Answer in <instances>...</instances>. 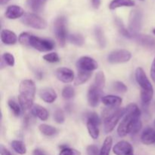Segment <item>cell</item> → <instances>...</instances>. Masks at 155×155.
Listing matches in <instances>:
<instances>
[{"label":"cell","mask_w":155,"mask_h":155,"mask_svg":"<svg viewBox=\"0 0 155 155\" xmlns=\"http://www.w3.org/2000/svg\"><path fill=\"white\" fill-rule=\"evenodd\" d=\"M141 111L136 104H130L126 108L124 117L117 128V133L120 137H124L129 133L136 134L142 129L140 120Z\"/></svg>","instance_id":"1"},{"label":"cell","mask_w":155,"mask_h":155,"mask_svg":"<svg viewBox=\"0 0 155 155\" xmlns=\"http://www.w3.org/2000/svg\"><path fill=\"white\" fill-rule=\"evenodd\" d=\"M36 86L33 80H24L21 82L19 86L18 100L24 110H28L30 107H33Z\"/></svg>","instance_id":"2"},{"label":"cell","mask_w":155,"mask_h":155,"mask_svg":"<svg viewBox=\"0 0 155 155\" xmlns=\"http://www.w3.org/2000/svg\"><path fill=\"white\" fill-rule=\"evenodd\" d=\"M126 108L120 107H108L103 111L104 118V130L105 133H111L119 122L120 119L124 116Z\"/></svg>","instance_id":"3"},{"label":"cell","mask_w":155,"mask_h":155,"mask_svg":"<svg viewBox=\"0 0 155 155\" xmlns=\"http://www.w3.org/2000/svg\"><path fill=\"white\" fill-rule=\"evenodd\" d=\"M54 33L61 46H64L67 40L66 19L64 17H59L54 23Z\"/></svg>","instance_id":"4"},{"label":"cell","mask_w":155,"mask_h":155,"mask_svg":"<svg viewBox=\"0 0 155 155\" xmlns=\"http://www.w3.org/2000/svg\"><path fill=\"white\" fill-rule=\"evenodd\" d=\"M28 46L33 47L39 51H49L54 48V43L50 39H42L31 34L29 39Z\"/></svg>","instance_id":"5"},{"label":"cell","mask_w":155,"mask_h":155,"mask_svg":"<svg viewBox=\"0 0 155 155\" xmlns=\"http://www.w3.org/2000/svg\"><path fill=\"white\" fill-rule=\"evenodd\" d=\"M21 21L25 25L32 27V28L37 29V30H43L47 27L46 21L36 14H24V16L22 17Z\"/></svg>","instance_id":"6"},{"label":"cell","mask_w":155,"mask_h":155,"mask_svg":"<svg viewBox=\"0 0 155 155\" xmlns=\"http://www.w3.org/2000/svg\"><path fill=\"white\" fill-rule=\"evenodd\" d=\"M142 26V12L139 9H134L130 12L129 18V30L134 36L140 31Z\"/></svg>","instance_id":"7"},{"label":"cell","mask_w":155,"mask_h":155,"mask_svg":"<svg viewBox=\"0 0 155 155\" xmlns=\"http://www.w3.org/2000/svg\"><path fill=\"white\" fill-rule=\"evenodd\" d=\"M132 54L126 49H119L111 51L107 56V61L110 64H122L131 59Z\"/></svg>","instance_id":"8"},{"label":"cell","mask_w":155,"mask_h":155,"mask_svg":"<svg viewBox=\"0 0 155 155\" xmlns=\"http://www.w3.org/2000/svg\"><path fill=\"white\" fill-rule=\"evenodd\" d=\"M77 67L78 71L92 72L98 68V63L92 58L83 56L77 61Z\"/></svg>","instance_id":"9"},{"label":"cell","mask_w":155,"mask_h":155,"mask_svg":"<svg viewBox=\"0 0 155 155\" xmlns=\"http://www.w3.org/2000/svg\"><path fill=\"white\" fill-rule=\"evenodd\" d=\"M136 80L142 90H154L151 82L147 77L145 71L142 68H138L136 71Z\"/></svg>","instance_id":"10"},{"label":"cell","mask_w":155,"mask_h":155,"mask_svg":"<svg viewBox=\"0 0 155 155\" xmlns=\"http://www.w3.org/2000/svg\"><path fill=\"white\" fill-rule=\"evenodd\" d=\"M101 95V89H98L95 85H92L89 87L87 94V98L89 104L92 107H97L99 103Z\"/></svg>","instance_id":"11"},{"label":"cell","mask_w":155,"mask_h":155,"mask_svg":"<svg viewBox=\"0 0 155 155\" xmlns=\"http://www.w3.org/2000/svg\"><path fill=\"white\" fill-rule=\"evenodd\" d=\"M133 38L142 46L148 49H155V39L152 36L138 33L134 35Z\"/></svg>","instance_id":"12"},{"label":"cell","mask_w":155,"mask_h":155,"mask_svg":"<svg viewBox=\"0 0 155 155\" xmlns=\"http://www.w3.org/2000/svg\"><path fill=\"white\" fill-rule=\"evenodd\" d=\"M56 77L60 81L69 83L74 80V73L69 68H59L56 70Z\"/></svg>","instance_id":"13"},{"label":"cell","mask_w":155,"mask_h":155,"mask_svg":"<svg viewBox=\"0 0 155 155\" xmlns=\"http://www.w3.org/2000/svg\"><path fill=\"white\" fill-rule=\"evenodd\" d=\"M113 151L116 155H130L133 151L131 144L127 141L117 142L113 148Z\"/></svg>","instance_id":"14"},{"label":"cell","mask_w":155,"mask_h":155,"mask_svg":"<svg viewBox=\"0 0 155 155\" xmlns=\"http://www.w3.org/2000/svg\"><path fill=\"white\" fill-rule=\"evenodd\" d=\"M5 15L8 19H18V18L24 16V11L22 8L18 5H10L6 9Z\"/></svg>","instance_id":"15"},{"label":"cell","mask_w":155,"mask_h":155,"mask_svg":"<svg viewBox=\"0 0 155 155\" xmlns=\"http://www.w3.org/2000/svg\"><path fill=\"white\" fill-rule=\"evenodd\" d=\"M39 96L45 102L51 104L57 99L58 95L54 89H51V88H45L40 91Z\"/></svg>","instance_id":"16"},{"label":"cell","mask_w":155,"mask_h":155,"mask_svg":"<svg viewBox=\"0 0 155 155\" xmlns=\"http://www.w3.org/2000/svg\"><path fill=\"white\" fill-rule=\"evenodd\" d=\"M1 40L5 45H14L18 41V36L9 30H2L1 32Z\"/></svg>","instance_id":"17"},{"label":"cell","mask_w":155,"mask_h":155,"mask_svg":"<svg viewBox=\"0 0 155 155\" xmlns=\"http://www.w3.org/2000/svg\"><path fill=\"white\" fill-rule=\"evenodd\" d=\"M141 141L144 145H149L155 144V130L152 128H147L141 136Z\"/></svg>","instance_id":"18"},{"label":"cell","mask_w":155,"mask_h":155,"mask_svg":"<svg viewBox=\"0 0 155 155\" xmlns=\"http://www.w3.org/2000/svg\"><path fill=\"white\" fill-rule=\"evenodd\" d=\"M101 101L108 107H118L122 103V98L116 95H105L101 98Z\"/></svg>","instance_id":"19"},{"label":"cell","mask_w":155,"mask_h":155,"mask_svg":"<svg viewBox=\"0 0 155 155\" xmlns=\"http://www.w3.org/2000/svg\"><path fill=\"white\" fill-rule=\"evenodd\" d=\"M31 112L35 117H38L39 120H41L45 121L48 120V110H47L45 107H42V106L39 105V104H36V105L33 106Z\"/></svg>","instance_id":"20"},{"label":"cell","mask_w":155,"mask_h":155,"mask_svg":"<svg viewBox=\"0 0 155 155\" xmlns=\"http://www.w3.org/2000/svg\"><path fill=\"white\" fill-rule=\"evenodd\" d=\"M135 2L133 0H112L109 4V8L114 10L121 7H133Z\"/></svg>","instance_id":"21"},{"label":"cell","mask_w":155,"mask_h":155,"mask_svg":"<svg viewBox=\"0 0 155 155\" xmlns=\"http://www.w3.org/2000/svg\"><path fill=\"white\" fill-rule=\"evenodd\" d=\"M92 72H87V71H78V74L74 80V85L75 86H79L82 85L83 83H86L92 77Z\"/></svg>","instance_id":"22"},{"label":"cell","mask_w":155,"mask_h":155,"mask_svg":"<svg viewBox=\"0 0 155 155\" xmlns=\"http://www.w3.org/2000/svg\"><path fill=\"white\" fill-rule=\"evenodd\" d=\"M114 23H115V25H116L118 31L120 33V34H122L123 36H125V37H127V38H133V35L130 33V30H127V29L126 28V27L124 26L123 21H121L120 18H115Z\"/></svg>","instance_id":"23"},{"label":"cell","mask_w":155,"mask_h":155,"mask_svg":"<svg viewBox=\"0 0 155 155\" xmlns=\"http://www.w3.org/2000/svg\"><path fill=\"white\" fill-rule=\"evenodd\" d=\"M47 0H27V5L32 11L36 12H40Z\"/></svg>","instance_id":"24"},{"label":"cell","mask_w":155,"mask_h":155,"mask_svg":"<svg viewBox=\"0 0 155 155\" xmlns=\"http://www.w3.org/2000/svg\"><path fill=\"white\" fill-rule=\"evenodd\" d=\"M86 127H87L88 132L91 137L93 139H97L99 136V129H98V125L92 121L87 120L86 122Z\"/></svg>","instance_id":"25"},{"label":"cell","mask_w":155,"mask_h":155,"mask_svg":"<svg viewBox=\"0 0 155 155\" xmlns=\"http://www.w3.org/2000/svg\"><path fill=\"white\" fill-rule=\"evenodd\" d=\"M95 35L96 40L101 48H104L106 46V39L104 32L100 27H96L95 29Z\"/></svg>","instance_id":"26"},{"label":"cell","mask_w":155,"mask_h":155,"mask_svg":"<svg viewBox=\"0 0 155 155\" xmlns=\"http://www.w3.org/2000/svg\"><path fill=\"white\" fill-rule=\"evenodd\" d=\"M112 143H113V139L110 136L106 138L104 141L102 147L100 150L99 155H110V151L111 149Z\"/></svg>","instance_id":"27"},{"label":"cell","mask_w":155,"mask_h":155,"mask_svg":"<svg viewBox=\"0 0 155 155\" xmlns=\"http://www.w3.org/2000/svg\"><path fill=\"white\" fill-rule=\"evenodd\" d=\"M68 40L71 43L77 46H82L84 44V38L80 33H73L68 36Z\"/></svg>","instance_id":"28"},{"label":"cell","mask_w":155,"mask_h":155,"mask_svg":"<svg viewBox=\"0 0 155 155\" xmlns=\"http://www.w3.org/2000/svg\"><path fill=\"white\" fill-rule=\"evenodd\" d=\"M12 147L14 149V151H16L18 154H24L27 152V148H26L25 145L23 142L18 140L12 141Z\"/></svg>","instance_id":"29"},{"label":"cell","mask_w":155,"mask_h":155,"mask_svg":"<svg viewBox=\"0 0 155 155\" xmlns=\"http://www.w3.org/2000/svg\"><path fill=\"white\" fill-rule=\"evenodd\" d=\"M39 131L44 134L45 136H54V134L57 133V130L54 127H51V126L47 125V124H41L39 127Z\"/></svg>","instance_id":"30"},{"label":"cell","mask_w":155,"mask_h":155,"mask_svg":"<svg viewBox=\"0 0 155 155\" xmlns=\"http://www.w3.org/2000/svg\"><path fill=\"white\" fill-rule=\"evenodd\" d=\"M105 76H104V73L101 72V71H99L95 75L94 85L96 87H98V89L102 90L103 88L104 87V85H105Z\"/></svg>","instance_id":"31"},{"label":"cell","mask_w":155,"mask_h":155,"mask_svg":"<svg viewBox=\"0 0 155 155\" xmlns=\"http://www.w3.org/2000/svg\"><path fill=\"white\" fill-rule=\"evenodd\" d=\"M154 95V90H142L141 91V99L144 104H148L151 101Z\"/></svg>","instance_id":"32"},{"label":"cell","mask_w":155,"mask_h":155,"mask_svg":"<svg viewBox=\"0 0 155 155\" xmlns=\"http://www.w3.org/2000/svg\"><path fill=\"white\" fill-rule=\"evenodd\" d=\"M75 95V91L72 86H67L62 90V97L66 100H70Z\"/></svg>","instance_id":"33"},{"label":"cell","mask_w":155,"mask_h":155,"mask_svg":"<svg viewBox=\"0 0 155 155\" xmlns=\"http://www.w3.org/2000/svg\"><path fill=\"white\" fill-rule=\"evenodd\" d=\"M43 59L46 61L47 62H49V63H56V62H58L59 60H60L58 54L56 52H51L45 54L43 56Z\"/></svg>","instance_id":"34"},{"label":"cell","mask_w":155,"mask_h":155,"mask_svg":"<svg viewBox=\"0 0 155 155\" xmlns=\"http://www.w3.org/2000/svg\"><path fill=\"white\" fill-rule=\"evenodd\" d=\"M2 59L6 64H8L10 67H13L15 64V59L13 54H12L9 52H5L3 54Z\"/></svg>","instance_id":"35"},{"label":"cell","mask_w":155,"mask_h":155,"mask_svg":"<svg viewBox=\"0 0 155 155\" xmlns=\"http://www.w3.org/2000/svg\"><path fill=\"white\" fill-rule=\"evenodd\" d=\"M8 106L15 116L18 117L21 114V107L15 101H13V100L8 101Z\"/></svg>","instance_id":"36"},{"label":"cell","mask_w":155,"mask_h":155,"mask_svg":"<svg viewBox=\"0 0 155 155\" xmlns=\"http://www.w3.org/2000/svg\"><path fill=\"white\" fill-rule=\"evenodd\" d=\"M54 119L56 121V123L59 124H64L65 120L64 117V114L63 110H60V109H58L55 110L54 114Z\"/></svg>","instance_id":"37"},{"label":"cell","mask_w":155,"mask_h":155,"mask_svg":"<svg viewBox=\"0 0 155 155\" xmlns=\"http://www.w3.org/2000/svg\"><path fill=\"white\" fill-rule=\"evenodd\" d=\"M113 88L115 91H117L118 92H120V93H124V92H127V86L123 82L120 81L115 82L114 83Z\"/></svg>","instance_id":"38"},{"label":"cell","mask_w":155,"mask_h":155,"mask_svg":"<svg viewBox=\"0 0 155 155\" xmlns=\"http://www.w3.org/2000/svg\"><path fill=\"white\" fill-rule=\"evenodd\" d=\"M59 155H81V153L74 148L65 147L62 148L61 151L59 153Z\"/></svg>","instance_id":"39"},{"label":"cell","mask_w":155,"mask_h":155,"mask_svg":"<svg viewBox=\"0 0 155 155\" xmlns=\"http://www.w3.org/2000/svg\"><path fill=\"white\" fill-rule=\"evenodd\" d=\"M30 33H27V32H24V33H21L18 37V41L21 44L24 45H27L28 46V43H29V39H30Z\"/></svg>","instance_id":"40"},{"label":"cell","mask_w":155,"mask_h":155,"mask_svg":"<svg viewBox=\"0 0 155 155\" xmlns=\"http://www.w3.org/2000/svg\"><path fill=\"white\" fill-rule=\"evenodd\" d=\"M87 120L92 121V122L95 123L97 125H99L100 123H101V120H100V118L98 115L95 113H89L87 115Z\"/></svg>","instance_id":"41"},{"label":"cell","mask_w":155,"mask_h":155,"mask_svg":"<svg viewBox=\"0 0 155 155\" xmlns=\"http://www.w3.org/2000/svg\"><path fill=\"white\" fill-rule=\"evenodd\" d=\"M87 154L88 155H99V152L100 151H98V147L95 146L94 145H89L87 147Z\"/></svg>","instance_id":"42"},{"label":"cell","mask_w":155,"mask_h":155,"mask_svg":"<svg viewBox=\"0 0 155 155\" xmlns=\"http://www.w3.org/2000/svg\"><path fill=\"white\" fill-rule=\"evenodd\" d=\"M151 79H152L153 81L155 83V57H154V60H153L152 64H151Z\"/></svg>","instance_id":"43"},{"label":"cell","mask_w":155,"mask_h":155,"mask_svg":"<svg viewBox=\"0 0 155 155\" xmlns=\"http://www.w3.org/2000/svg\"><path fill=\"white\" fill-rule=\"evenodd\" d=\"M0 152H1V155H13L11 154L10 151L5 148L2 145H0Z\"/></svg>","instance_id":"44"},{"label":"cell","mask_w":155,"mask_h":155,"mask_svg":"<svg viewBox=\"0 0 155 155\" xmlns=\"http://www.w3.org/2000/svg\"><path fill=\"white\" fill-rule=\"evenodd\" d=\"M92 2V5L93 6L94 8L97 9L100 7V5H101V0H91Z\"/></svg>","instance_id":"45"},{"label":"cell","mask_w":155,"mask_h":155,"mask_svg":"<svg viewBox=\"0 0 155 155\" xmlns=\"http://www.w3.org/2000/svg\"><path fill=\"white\" fill-rule=\"evenodd\" d=\"M33 155H46V154L43 150L40 149V148H36L33 151Z\"/></svg>","instance_id":"46"},{"label":"cell","mask_w":155,"mask_h":155,"mask_svg":"<svg viewBox=\"0 0 155 155\" xmlns=\"http://www.w3.org/2000/svg\"><path fill=\"white\" fill-rule=\"evenodd\" d=\"M10 0H0V3H1L2 5H4L7 4Z\"/></svg>","instance_id":"47"},{"label":"cell","mask_w":155,"mask_h":155,"mask_svg":"<svg viewBox=\"0 0 155 155\" xmlns=\"http://www.w3.org/2000/svg\"><path fill=\"white\" fill-rule=\"evenodd\" d=\"M152 32H153V33H154V36H155V28H154V29H153Z\"/></svg>","instance_id":"48"},{"label":"cell","mask_w":155,"mask_h":155,"mask_svg":"<svg viewBox=\"0 0 155 155\" xmlns=\"http://www.w3.org/2000/svg\"><path fill=\"white\" fill-rule=\"evenodd\" d=\"M130 155H134V154H133V153H132V154H130Z\"/></svg>","instance_id":"49"},{"label":"cell","mask_w":155,"mask_h":155,"mask_svg":"<svg viewBox=\"0 0 155 155\" xmlns=\"http://www.w3.org/2000/svg\"><path fill=\"white\" fill-rule=\"evenodd\" d=\"M140 1H144V0H140Z\"/></svg>","instance_id":"50"}]
</instances>
